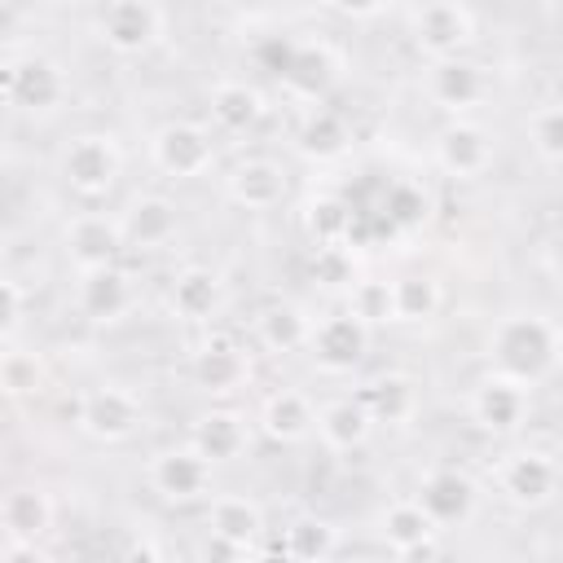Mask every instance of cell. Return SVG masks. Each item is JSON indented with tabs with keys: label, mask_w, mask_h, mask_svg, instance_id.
<instances>
[{
	"label": "cell",
	"mask_w": 563,
	"mask_h": 563,
	"mask_svg": "<svg viewBox=\"0 0 563 563\" xmlns=\"http://www.w3.org/2000/svg\"><path fill=\"white\" fill-rule=\"evenodd\" d=\"M167 303L180 321H211L216 308H220V277L202 264H189L172 277L167 286Z\"/></svg>",
	"instance_id": "f1b7e54d"
},
{
	"label": "cell",
	"mask_w": 563,
	"mask_h": 563,
	"mask_svg": "<svg viewBox=\"0 0 563 563\" xmlns=\"http://www.w3.org/2000/svg\"><path fill=\"white\" fill-rule=\"evenodd\" d=\"M119 172H123V154H119L114 136H106V132H84L62 150V176L79 198L110 194Z\"/></svg>",
	"instance_id": "3957f363"
},
{
	"label": "cell",
	"mask_w": 563,
	"mask_h": 563,
	"mask_svg": "<svg viewBox=\"0 0 563 563\" xmlns=\"http://www.w3.org/2000/svg\"><path fill=\"white\" fill-rule=\"evenodd\" d=\"M207 101H211V119L224 132H251L264 119V97L246 79H220Z\"/></svg>",
	"instance_id": "f546056e"
},
{
	"label": "cell",
	"mask_w": 563,
	"mask_h": 563,
	"mask_svg": "<svg viewBox=\"0 0 563 563\" xmlns=\"http://www.w3.org/2000/svg\"><path fill=\"white\" fill-rule=\"evenodd\" d=\"M427 97L449 110V114H466L484 101L488 92V79H484V66L466 62V57H449V62H431L427 66V79H422Z\"/></svg>",
	"instance_id": "7c38bea8"
},
{
	"label": "cell",
	"mask_w": 563,
	"mask_h": 563,
	"mask_svg": "<svg viewBox=\"0 0 563 563\" xmlns=\"http://www.w3.org/2000/svg\"><path fill=\"white\" fill-rule=\"evenodd\" d=\"M347 145H352V132H347L343 114H334V110H325V106H312L308 119H303V128H299V150H303V158L330 163V158H343Z\"/></svg>",
	"instance_id": "4dcf8cb0"
},
{
	"label": "cell",
	"mask_w": 563,
	"mask_h": 563,
	"mask_svg": "<svg viewBox=\"0 0 563 563\" xmlns=\"http://www.w3.org/2000/svg\"><path fill=\"white\" fill-rule=\"evenodd\" d=\"M286 189H290V180H286V172H282L273 158H246V163H238V167L224 176L229 202H238V207H246V211H268V207H277V202L286 198Z\"/></svg>",
	"instance_id": "44dd1931"
},
{
	"label": "cell",
	"mask_w": 563,
	"mask_h": 563,
	"mask_svg": "<svg viewBox=\"0 0 563 563\" xmlns=\"http://www.w3.org/2000/svg\"><path fill=\"white\" fill-rule=\"evenodd\" d=\"M497 488L510 506L537 510L559 493V462L545 449H515L497 462Z\"/></svg>",
	"instance_id": "8992f818"
},
{
	"label": "cell",
	"mask_w": 563,
	"mask_h": 563,
	"mask_svg": "<svg viewBox=\"0 0 563 563\" xmlns=\"http://www.w3.org/2000/svg\"><path fill=\"white\" fill-rule=\"evenodd\" d=\"M48 528H53V501L44 488H9L0 497L4 541H40Z\"/></svg>",
	"instance_id": "484cf974"
},
{
	"label": "cell",
	"mask_w": 563,
	"mask_h": 563,
	"mask_svg": "<svg viewBox=\"0 0 563 563\" xmlns=\"http://www.w3.org/2000/svg\"><path fill=\"white\" fill-rule=\"evenodd\" d=\"M176 229H180V211H176V202L163 198V194H136V198L123 207V216H119L123 246H141V251L172 242Z\"/></svg>",
	"instance_id": "d6986e66"
},
{
	"label": "cell",
	"mask_w": 563,
	"mask_h": 563,
	"mask_svg": "<svg viewBox=\"0 0 563 563\" xmlns=\"http://www.w3.org/2000/svg\"><path fill=\"white\" fill-rule=\"evenodd\" d=\"M312 277H317L325 290L352 286V282H356L352 251H347V246H317V255H312Z\"/></svg>",
	"instance_id": "f35d334b"
},
{
	"label": "cell",
	"mask_w": 563,
	"mask_h": 563,
	"mask_svg": "<svg viewBox=\"0 0 563 563\" xmlns=\"http://www.w3.org/2000/svg\"><path fill=\"white\" fill-rule=\"evenodd\" d=\"M488 361L493 374L519 387H537L559 365V325L541 312H506L488 334Z\"/></svg>",
	"instance_id": "6da1fadb"
},
{
	"label": "cell",
	"mask_w": 563,
	"mask_h": 563,
	"mask_svg": "<svg viewBox=\"0 0 563 563\" xmlns=\"http://www.w3.org/2000/svg\"><path fill=\"white\" fill-rule=\"evenodd\" d=\"M150 484H154V493L167 497V501H198V497H207V488H211V462L198 457L189 444L163 449V453H154V462H150Z\"/></svg>",
	"instance_id": "4fadbf2b"
},
{
	"label": "cell",
	"mask_w": 563,
	"mask_h": 563,
	"mask_svg": "<svg viewBox=\"0 0 563 563\" xmlns=\"http://www.w3.org/2000/svg\"><path fill=\"white\" fill-rule=\"evenodd\" d=\"M312 431L321 435L325 449L352 453V449H361V444L369 440L374 422H369V413H365V405H361L356 396H339V400H325V405L317 409Z\"/></svg>",
	"instance_id": "d4e9b609"
},
{
	"label": "cell",
	"mask_w": 563,
	"mask_h": 563,
	"mask_svg": "<svg viewBox=\"0 0 563 563\" xmlns=\"http://www.w3.org/2000/svg\"><path fill=\"white\" fill-rule=\"evenodd\" d=\"M189 374H194V383H198L202 391L229 396V391H238V387L251 378V361H246V352H242L229 334H211V339L198 343V352L189 356Z\"/></svg>",
	"instance_id": "2e32d148"
},
{
	"label": "cell",
	"mask_w": 563,
	"mask_h": 563,
	"mask_svg": "<svg viewBox=\"0 0 563 563\" xmlns=\"http://www.w3.org/2000/svg\"><path fill=\"white\" fill-rule=\"evenodd\" d=\"M343 18H378V13H387V4H334Z\"/></svg>",
	"instance_id": "ee69618b"
},
{
	"label": "cell",
	"mask_w": 563,
	"mask_h": 563,
	"mask_svg": "<svg viewBox=\"0 0 563 563\" xmlns=\"http://www.w3.org/2000/svg\"><path fill=\"white\" fill-rule=\"evenodd\" d=\"M255 339H260V347H268V352H277V356L299 352V347H308V339H312V317H308L299 303L277 299V303L260 308V317H255Z\"/></svg>",
	"instance_id": "83f0119b"
},
{
	"label": "cell",
	"mask_w": 563,
	"mask_h": 563,
	"mask_svg": "<svg viewBox=\"0 0 563 563\" xmlns=\"http://www.w3.org/2000/svg\"><path fill=\"white\" fill-rule=\"evenodd\" d=\"M207 532L238 545V550H251L264 537V510L246 493H220L207 506Z\"/></svg>",
	"instance_id": "603a6c76"
},
{
	"label": "cell",
	"mask_w": 563,
	"mask_h": 563,
	"mask_svg": "<svg viewBox=\"0 0 563 563\" xmlns=\"http://www.w3.org/2000/svg\"><path fill=\"white\" fill-rule=\"evenodd\" d=\"M528 145L545 167L563 163V110H559V101H541L528 114Z\"/></svg>",
	"instance_id": "d590c367"
},
{
	"label": "cell",
	"mask_w": 563,
	"mask_h": 563,
	"mask_svg": "<svg viewBox=\"0 0 563 563\" xmlns=\"http://www.w3.org/2000/svg\"><path fill=\"white\" fill-rule=\"evenodd\" d=\"M0 563H53V559L40 550V541H4Z\"/></svg>",
	"instance_id": "b9f144b4"
},
{
	"label": "cell",
	"mask_w": 563,
	"mask_h": 563,
	"mask_svg": "<svg viewBox=\"0 0 563 563\" xmlns=\"http://www.w3.org/2000/svg\"><path fill=\"white\" fill-rule=\"evenodd\" d=\"M66 255L79 273L88 268H106L123 255V233H119V220L114 216H101V211H84L66 224Z\"/></svg>",
	"instance_id": "9a60e30c"
},
{
	"label": "cell",
	"mask_w": 563,
	"mask_h": 563,
	"mask_svg": "<svg viewBox=\"0 0 563 563\" xmlns=\"http://www.w3.org/2000/svg\"><path fill=\"white\" fill-rule=\"evenodd\" d=\"M251 563H295V559H290V554H286L282 545H273V550H260V554H255Z\"/></svg>",
	"instance_id": "f6af8a7d"
},
{
	"label": "cell",
	"mask_w": 563,
	"mask_h": 563,
	"mask_svg": "<svg viewBox=\"0 0 563 563\" xmlns=\"http://www.w3.org/2000/svg\"><path fill=\"white\" fill-rule=\"evenodd\" d=\"M198 559H202V563H242V559H246V550H238V545H229V541H220V537H211V532H207V541H202Z\"/></svg>",
	"instance_id": "7bdbcfd3"
},
{
	"label": "cell",
	"mask_w": 563,
	"mask_h": 563,
	"mask_svg": "<svg viewBox=\"0 0 563 563\" xmlns=\"http://www.w3.org/2000/svg\"><path fill=\"white\" fill-rule=\"evenodd\" d=\"M312 422H317V409L303 391L295 387H277L273 396H264L260 405V431L277 444H299L312 435Z\"/></svg>",
	"instance_id": "cb8c5ba5"
},
{
	"label": "cell",
	"mask_w": 563,
	"mask_h": 563,
	"mask_svg": "<svg viewBox=\"0 0 563 563\" xmlns=\"http://www.w3.org/2000/svg\"><path fill=\"white\" fill-rule=\"evenodd\" d=\"M383 224L387 229H400V233H409V229H422L427 220H431V198H427V189L422 185H413V180H396V185H387V194H383Z\"/></svg>",
	"instance_id": "e575fe53"
},
{
	"label": "cell",
	"mask_w": 563,
	"mask_h": 563,
	"mask_svg": "<svg viewBox=\"0 0 563 563\" xmlns=\"http://www.w3.org/2000/svg\"><path fill=\"white\" fill-rule=\"evenodd\" d=\"M435 532H440V528L422 515L418 501H391V506L378 515V537H383V545H387L391 554H400V559L422 554V550L435 541Z\"/></svg>",
	"instance_id": "4316f807"
},
{
	"label": "cell",
	"mask_w": 563,
	"mask_h": 563,
	"mask_svg": "<svg viewBox=\"0 0 563 563\" xmlns=\"http://www.w3.org/2000/svg\"><path fill=\"white\" fill-rule=\"evenodd\" d=\"M44 383V365L31 356V352H4L0 356V387L9 396H26Z\"/></svg>",
	"instance_id": "74e56055"
},
{
	"label": "cell",
	"mask_w": 563,
	"mask_h": 563,
	"mask_svg": "<svg viewBox=\"0 0 563 563\" xmlns=\"http://www.w3.org/2000/svg\"><path fill=\"white\" fill-rule=\"evenodd\" d=\"M493 154H497L493 136L479 123H471V119H453L435 136V163H440L444 176H457V180L484 176L493 167Z\"/></svg>",
	"instance_id": "9c48e42d"
},
{
	"label": "cell",
	"mask_w": 563,
	"mask_h": 563,
	"mask_svg": "<svg viewBox=\"0 0 563 563\" xmlns=\"http://www.w3.org/2000/svg\"><path fill=\"white\" fill-rule=\"evenodd\" d=\"M246 444H251V431H246V418H242L238 409H207V413L194 418L189 449H194L198 457H207L211 466L242 457Z\"/></svg>",
	"instance_id": "ffe728a7"
},
{
	"label": "cell",
	"mask_w": 563,
	"mask_h": 563,
	"mask_svg": "<svg viewBox=\"0 0 563 563\" xmlns=\"http://www.w3.org/2000/svg\"><path fill=\"white\" fill-rule=\"evenodd\" d=\"M308 347H312L317 369H325V374H347V369H356V365L365 361V352H369V330H365L352 312H334V317H325V321L312 325Z\"/></svg>",
	"instance_id": "30bf717a"
},
{
	"label": "cell",
	"mask_w": 563,
	"mask_h": 563,
	"mask_svg": "<svg viewBox=\"0 0 563 563\" xmlns=\"http://www.w3.org/2000/svg\"><path fill=\"white\" fill-rule=\"evenodd\" d=\"M79 427L101 444H119L141 427V400L128 387H114V383L92 387L79 400Z\"/></svg>",
	"instance_id": "ba28073f"
},
{
	"label": "cell",
	"mask_w": 563,
	"mask_h": 563,
	"mask_svg": "<svg viewBox=\"0 0 563 563\" xmlns=\"http://www.w3.org/2000/svg\"><path fill=\"white\" fill-rule=\"evenodd\" d=\"M303 229L317 246H347L352 229H356V211H352V202H343L334 194H317L303 211Z\"/></svg>",
	"instance_id": "1f68e13d"
},
{
	"label": "cell",
	"mask_w": 563,
	"mask_h": 563,
	"mask_svg": "<svg viewBox=\"0 0 563 563\" xmlns=\"http://www.w3.org/2000/svg\"><path fill=\"white\" fill-rule=\"evenodd\" d=\"M523 413H528V387L501 378V374H484L471 391V418L493 431V435H510L523 427Z\"/></svg>",
	"instance_id": "e0dca14e"
},
{
	"label": "cell",
	"mask_w": 563,
	"mask_h": 563,
	"mask_svg": "<svg viewBox=\"0 0 563 563\" xmlns=\"http://www.w3.org/2000/svg\"><path fill=\"white\" fill-rule=\"evenodd\" d=\"M75 308H79L88 321H97V325L119 321V317L132 308V282H128V273H123L119 264L79 273V282H75Z\"/></svg>",
	"instance_id": "ac0fdd59"
},
{
	"label": "cell",
	"mask_w": 563,
	"mask_h": 563,
	"mask_svg": "<svg viewBox=\"0 0 563 563\" xmlns=\"http://www.w3.org/2000/svg\"><path fill=\"white\" fill-rule=\"evenodd\" d=\"M356 400L365 405V413H369V422H383V427H405V422H413V413H418V383L409 378V374H400V369H387V374H378V378H369L361 391H356Z\"/></svg>",
	"instance_id": "7402d4cb"
},
{
	"label": "cell",
	"mask_w": 563,
	"mask_h": 563,
	"mask_svg": "<svg viewBox=\"0 0 563 563\" xmlns=\"http://www.w3.org/2000/svg\"><path fill=\"white\" fill-rule=\"evenodd\" d=\"M150 158L163 176L172 180H194L202 172H211L216 163V145H211V132L202 123H189V119H172L154 132L150 141Z\"/></svg>",
	"instance_id": "277c9868"
},
{
	"label": "cell",
	"mask_w": 563,
	"mask_h": 563,
	"mask_svg": "<svg viewBox=\"0 0 563 563\" xmlns=\"http://www.w3.org/2000/svg\"><path fill=\"white\" fill-rule=\"evenodd\" d=\"M405 26L413 48L427 62H449L462 57V48L475 40V13L457 0H431V4H413L405 9Z\"/></svg>",
	"instance_id": "7a4b0ae2"
},
{
	"label": "cell",
	"mask_w": 563,
	"mask_h": 563,
	"mask_svg": "<svg viewBox=\"0 0 563 563\" xmlns=\"http://www.w3.org/2000/svg\"><path fill=\"white\" fill-rule=\"evenodd\" d=\"M163 26H167V13L150 0H114L97 13V35L106 48L123 53V57H136V53H150L158 40H163Z\"/></svg>",
	"instance_id": "5b68a950"
},
{
	"label": "cell",
	"mask_w": 563,
	"mask_h": 563,
	"mask_svg": "<svg viewBox=\"0 0 563 563\" xmlns=\"http://www.w3.org/2000/svg\"><path fill=\"white\" fill-rule=\"evenodd\" d=\"M339 75H343L339 53L325 40H312V44H295V57L282 75V88L299 101H325L334 92Z\"/></svg>",
	"instance_id": "5bb4252c"
},
{
	"label": "cell",
	"mask_w": 563,
	"mask_h": 563,
	"mask_svg": "<svg viewBox=\"0 0 563 563\" xmlns=\"http://www.w3.org/2000/svg\"><path fill=\"white\" fill-rule=\"evenodd\" d=\"M339 545V532L330 519H317V515H299L290 519L286 537H282V550L295 559V563H325Z\"/></svg>",
	"instance_id": "d6a6232c"
},
{
	"label": "cell",
	"mask_w": 563,
	"mask_h": 563,
	"mask_svg": "<svg viewBox=\"0 0 563 563\" xmlns=\"http://www.w3.org/2000/svg\"><path fill=\"white\" fill-rule=\"evenodd\" d=\"M0 92L9 97V106L31 110V114H44V110H57L62 106L66 75L48 57H22V62L0 66Z\"/></svg>",
	"instance_id": "52a82bcc"
},
{
	"label": "cell",
	"mask_w": 563,
	"mask_h": 563,
	"mask_svg": "<svg viewBox=\"0 0 563 563\" xmlns=\"http://www.w3.org/2000/svg\"><path fill=\"white\" fill-rule=\"evenodd\" d=\"M136 563H167V559H136Z\"/></svg>",
	"instance_id": "bcb514c9"
},
{
	"label": "cell",
	"mask_w": 563,
	"mask_h": 563,
	"mask_svg": "<svg viewBox=\"0 0 563 563\" xmlns=\"http://www.w3.org/2000/svg\"><path fill=\"white\" fill-rule=\"evenodd\" d=\"M290 57H295V40H286V35H264L260 44H255V62H260V70H268V75H286V66H290Z\"/></svg>",
	"instance_id": "ab89813d"
},
{
	"label": "cell",
	"mask_w": 563,
	"mask_h": 563,
	"mask_svg": "<svg viewBox=\"0 0 563 563\" xmlns=\"http://www.w3.org/2000/svg\"><path fill=\"white\" fill-rule=\"evenodd\" d=\"M343 312H352L365 330L396 321V317H391V282H378V277H361V282H352V286H347V308H343Z\"/></svg>",
	"instance_id": "8d00e7d4"
},
{
	"label": "cell",
	"mask_w": 563,
	"mask_h": 563,
	"mask_svg": "<svg viewBox=\"0 0 563 563\" xmlns=\"http://www.w3.org/2000/svg\"><path fill=\"white\" fill-rule=\"evenodd\" d=\"M413 501L422 506V515H427L435 528H453V523H466V519L475 515L479 488H475V479H471L466 471L440 466V471H431V475L422 479V488H418Z\"/></svg>",
	"instance_id": "8fae6325"
},
{
	"label": "cell",
	"mask_w": 563,
	"mask_h": 563,
	"mask_svg": "<svg viewBox=\"0 0 563 563\" xmlns=\"http://www.w3.org/2000/svg\"><path fill=\"white\" fill-rule=\"evenodd\" d=\"M22 321V286L0 277V339H9Z\"/></svg>",
	"instance_id": "60d3db41"
},
{
	"label": "cell",
	"mask_w": 563,
	"mask_h": 563,
	"mask_svg": "<svg viewBox=\"0 0 563 563\" xmlns=\"http://www.w3.org/2000/svg\"><path fill=\"white\" fill-rule=\"evenodd\" d=\"M440 282L427 273H405L391 282V317L396 321H431L440 312Z\"/></svg>",
	"instance_id": "836d02e7"
}]
</instances>
